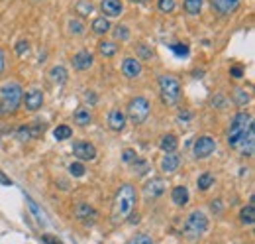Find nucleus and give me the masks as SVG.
I'll use <instances>...</instances> for the list:
<instances>
[{
  "mask_svg": "<svg viewBox=\"0 0 255 244\" xmlns=\"http://www.w3.org/2000/svg\"><path fill=\"white\" fill-rule=\"evenodd\" d=\"M226 142L230 148L237 150L241 156H253L255 150V126L251 114L239 110L234 114L230 126L226 130Z\"/></svg>",
  "mask_w": 255,
  "mask_h": 244,
  "instance_id": "obj_1",
  "label": "nucleus"
},
{
  "mask_svg": "<svg viewBox=\"0 0 255 244\" xmlns=\"http://www.w3.org/2000/svg\"><path fill=\"white\" fill-rule=\"evenodd\" d=\"M136 203H138V189L132 185V183H124L120 185V189L116 191L114 195V201H112V213H110V220L112 224H122L128 220L136 209Z\"/></svg>",
  "mask_w": 255,
  "mask_h": 244,
  "instance_id": "obj_2",
  "label": "nucleus"
},
{
  "mask_svg": "<svg viewBox=\"0 0 255 244\" xmlns=\"http://www.w3.org/2000/svg\"><path fill=\"white\" fill-rule=\"evenodd\" d=\"M22 97L24 89L18 81L6 79L0 83V112L4 114H14L22 106Z\"/></svg>",
  "mask_w": 255,
  "mask_h": 244,
  "instance_id": "obj_3",
  "label": "nucleus"
},
{
  "mask_svg": "<svg viewBox=\"0 0 255 244\" xmlns=\"http://www.w3.org/2000/svg\"><path fill=\"white\" fill-rule=\"evenodd\" d=\"M159 85V97L165 106H177L181 100V81L175 75H161L157 79Z\"/></svg>",
  "mask_w": 255,
  "mask_h": 244,
  "instance_id": "obj_4",
  "label": "nucleus"
},
{
  "mask_svg": "<svg viewBox=\"0 0 255 244\" xmlns=\"http://www.w3.org/2000/svg\"><path fill=\"white\" fill-rule=\"evenodd\" d=\"M149 114H151V102L146 97L138 95V97L130 98L128 108H126V120H130L136 126H142L144 122L149 118Z\"/></svg>",
  "mask_w": 255,
  "mask_h": 244,
  "instance_id": "obj_5",
  "label": "nucleus"
},
{
  "mask_svg": "<svg viewBox=\"0 0 255 244\" xmlns=\"http://www.w3.org/2000/svg\"><path fill=\"white\" fill-rule=\"evenodd\" d=\"M208 230V217L202 213V211H191L185 219V226H183V232L187 238L191 240H196L200 236H204Z\"/></svg>",
  "mask_w": 255,
  "mask_h": 244,
  "instance_id": "obj_6",
  "label": "nucleus"
},
{
  "mask_svg": "<svg viewBox=\"0 0 255 244\" xmlns=\"http://www.w3.org/2000/svg\"><path fill=\"white\" fill-rule=\"evenodd\" d=\"M216 152V140L212 136H198L192 144V156L196 160H206L208 156H212Z\"/></svg>",
  "mask_w": 255,
  "mask_h": 244,
  "instance_id": "obj_7",
  "label": "nucleus"
},
{
  "mask_svg": "<svg viewBox=\"0 0 255 244\" xmlns=\"http://www.w3.org/2000/svg\"><path fill=\"white\" fill-rule=\"evenodd\" d=\"M73 213H75V219L83 226H92L96 222V219H98V211L92 205H88V203H77Z\"/></svg>",
  "mask_w": 255,
  "mask_h": 244,
  "instance_id": "obj_8",
  "label": "nucleus"
},
{
  "mask_svg": "<svg viewBox=\"0 0 255 244\" xmlns=\"http://www.w3.org/2000/svg\"><path fill=\"white\" fill-rule=\"evenodd\" d=\"M22 106L28 110V112H36L43 106V93L38 89V87H32L24 93L22 97Z\"/></svg>",
  "mask_w": 255,
  "mask_h": 244,
  "instance_id": "obj_9",
  "label": "nucleus"
},
{
  "mask_svg": "<svg viewBox=\"0 0 255 244\" xmlns=\"http://www.w3.org/2000/svg\"><path fill=\"white\" fill-rule=\"evenodd\" d=\"M73 154H75L81 162H92V160L96 158V148H94V144H90V142L79 140V142H73Z\"/></svg>",
  "mask_w": 255,
  "mask_h": 244,
  "instance_id": "obj_10",
  "label": "nucleus"
},
{
  "mask_svg": "<svg viewBox=\"0 0 255 244\" xmlns=\"http://www.w3.org/2000/svg\"><path fill=\"white\" fill-rule=\"evenodd\" d=\"M142 71H144V67L138 57H126L122 61V75L126 79H138L142 75Z\"/></svg>",
  "mask_w": 255,
  "mask_h": 244,
  "instance_id": "obj_11",
  "label": "nucleus"
},
{
  "mask_svg": "<svg viewBox=\"0 0 255 244\" xmlns=\"http://www.w3.org/2000/svg\"><path fill=\"white\" fill-rule=\"evenodd\" d=\"M126 114H124V110H120V108H112L110 112H108V128L110 130H114V132H122L124 130V126H126Z\"/></svg>",
  "mask_w": 255,
  "mask_h": 244,
  "instance_id": "obj_12",
  "label": "nucleus"
},
{
  "mask_svg": "<svg viewBox=\"0 0 255 244\" xmlns=\"http://www.w3.org/2000/svg\"><path fill=\"white\" fill-rule=\"evenodd\" d=\"M71 63H73V67H75L77 71H86V69H90V67H92L94 57H92V53H90V51L83 49V51H79V53H75V55H73Z\"/></svg>",
  "mask_w": 255,
  "mask_h": 244,
  "instance_id": "obj_13",
  "label": "nucleus"
},
{
  "mask_svg": "<svg viewBox=\"0 0 255 244\" xmlns=\"http://www.w3.org/2000/svg\"><path fill=\"white\" fill-rule=\"evenodd\" d=\"M100 10H102L104 18H114L124 12V4H122V0H102Z\"/></svg>",
  "mask_w": 255,
  "mask_h": 244,
  "instance_id": "obj_14",
  "label": "nucleus"
},
{
  "mask_svg": "<svg viewBox=\"0 0 255 244\" xmlns=\"http://www.w3.org/2000/svg\"><path fill=\"white\" fill-rule=\"evenodd\" d=\"M161 171L163 173H175L179 168H181V156L177 152H171V154H165L161 158V164H159Z\"/></svg>",
  "mask_w": 255,
  "mask_h": 244,
  "instance_id": "obj_15",
  "label": "nucleus"
},
{
  "mask_svg": "<svg viewBox=\"0 0 255 244\" xmlns=\"http://www.w3.org/2000/svg\"><path fill=\"white\" fill-rule=\"evenodd\" d=\"M144 193L146 197H151V199H157L165 193V181L163 179H151L144 185Z\"/></svg>",
  "mask_w": 255,
  "mask_h": 244,
  "instance_id": "obj_16",
  "label": "nucleus"
},
{
  "mask_svg": "<svg viewBox=\"0 0 255 244\" xmlns=\"http://www.w3.org/2000/svg\"><path fill=\"white\" fill-rule=\"evenodd\" d=\"M241 0H210V4L214 10H218L220 14H230L239 6Z\"/></svg>",
  "mask_w": 255,
  "mask_h": 244,
  "instance_id": "obj_17",
  "label": "nucleus"
},
{
  "mask_svg": "<svg viewBox=\"0 0 255 244\" xmlns=\"http://www.w3.org/2000/svg\"><path fill=\"white\" fill-rule=\"evenodd\" d=\"M171 199H173V203H175L177 207H185V205L189 203V199H191L189 189H187L185 185H177V187H173V191H171Z\"/></svg>",
  "mask_w": 255,
  "mask_h": 244,
  "instance_id": "obj_18",
  "label": "nucleus"
},
{
  "mask_svg": "<svg viewBox=\"0 0 255 244\" xmlns=\"http://www.w3.org/2000/svg\"><path fill=\"white\" fill-rule=\"evenodd\" d=\"M239 220H241V224H245V226H251V224L255 222V207H253V197H251V201H249L245 207H241V211H239Z\"/></svg>",
  "mask_w": 255,
  "mask_h": 244,
  "instance_id": "obj_19",
  "label": "nucleus"
},
{
  "mask_svg": "<svg viewBox=\"0 0 255 244\" xmlns=\"http://www.w3.org/2000/svg\"><path fill=\"white\" fill-rule=\"evenodd\" d=\"M73 120H75V124H77V126H88L90 122H92V112H90L86 106H81V108L75 110Z\"/></svg>",
  "mask_w": 255,
  "mask_h": 244,
  "instance_id": "obj_20",
  "label": "nucleus"
},
{
  "mask_svg": "<svg viewBox=\"0 0 255 244\" xmlns=\"http://www.w3.org/2000/svg\"><path fill=\"white\" fill-rule=\"evenodd\" d=\"M177 146H179V140H177V136H175V134H163V136H161V140H159V148H161L165 154L175 152V150H177Z\"/></svg>",
  "mask_w": 255,
  "mask_h": 244,
  "instance_id": "obj_21",
  "label": "nucleus"
},
{
  "mask_svg": "<svg viewBox=\"0 0 255 244\" xmlns=\"http://www.w3.org/2000/svg\"><path fill=\"white\" fill-rule=\"evenodd\" d=\"M90 30H92L96 36H104V34H108V32H110V22H108V18H104V16L94 18Z\"/></svg>",
  "mask_w": 255,
  "mask_h": 244,
  "instance_id": "obj_22",
  "label": "nucleus"
},
{
  "mask_svg": "<svg viewBox=\"0 0 255 244\" xmlns=\"http://www.w3.org/2000/svg\"><path fill=\"white\" fill-rule=\"evenodd\" d=\"M98 53L102 55V57H114L116 53H118V44L116 42H100L98 44Z\"/></svg>",
  "mask_w": 255,
  "mask_h": 244,
  "instance_id": "obj_23",
  "label": "nucleus"
},
{
  "mask_svg": "<svg viewBox=\"0 0 255 244\" xmlns=\"http://www.w3.org/2000/svg\"><path fill=\"white\" fill-rule=\"evenodd\" d=\"M67 71H65V67H61V65H55V67H51L49 69V79H51V83H57V85H61V83H65L67 81Z\"/></svg>",
  "mask_w": 255,
  "mask_h": 244,
  "instance_id": "obj_24",
  "label": "nucleus"
},
{
  "mask_svg": "<svg viewBox=\"0 0 255 244\" xmlns=\"http://www.w3.org/2000/svg\"><path fill=\"white\" fill-rule=\"evenodd\" d=\"M26 128H28V136L30 138H42V134L45 132L47 124H45V122H42V120H36V122H32V124H28Z\"/></svg>",
  "mask_w": 255,
  "mask_h": 244,
  "instance_id": "obj_25",
  "label": "nucleus"
},
{
  "mask_svg": "<svg viewBox=\"0 0 255 244\" xmlns=\"http://www.w3.org/2000/svg\"><path fill=\"white\" fill-rule=\"evenodd\" d=\"M202 2H204V0H185V12L191 14V16L200 14V10H202Z\"/></svg>",
  "mask_w": 255,
  "mask_h": 244,
  "instance_id": "obj_26",
  "label": "nucleus"
},
{
  "mask_svg": "<svg viewBox=\"0 0 255 244\" xmlns=\"http://www.w3.org/2000/svg\"><path fill=\"white\" fill-rule=\"evenodd\" d=\"M53 136H55V140L63 142V140H69V138L73 136V130H71V126H67V124H59V126L53 130Z\"/></svg>",
  "mask_w": 255,
  "mask_h": 244,
  "instance_id": "obj_27",
  "label": "nucleus"
},
{
  "mask_svg": "<svg viewBox=\"0 0 255 244\" xmlns=\"http://www.w3.org/2000/svg\"><path fill=\"white\" fill-rule=\"evenodd\" d=\"M126 244H155V242H153L151 234H148V232H138V234H134L130 240H128Z\"/></svg>",
  "mask_w": 255,
  "mask_h": 244,
  "instance_id": "obj_28",
  "label": "nucleus"
},
{
  "mask_svg": "<svg viewBox=\"0 0 255 244\" xmlns=\"http://www.w3.org/2000/svg\"><path fill=\"white\" fill-rule=\"evenodd\" d=\"M75 10L79 12V16H88L94 12V6L92 2H88V0H79V2L75 4Z\"/></svg>",
  "mask_w": 255,
  "mask_h": 244,
  "instance_id": "obj_29",
  "label": "nucleus"
},
{
  "mask_svg": "<svg viewBox=\"0 0 255 244\" xmlns=\"http://www.w3.org/2000/svg\"><path fill=\"white\" fill-rule=\"evenodd\" d=\"M212 183H214V175L212 173H202L200 177H198V181H196V187L200 189V191H206V189H210L212 187Z\"/></svg>",
  "mask_w": 255,
  "mask_h": 244,
  "instance_id": "obj_30",
  "label": "nucleus"
},
{
  "mask_svg": "<svg viewBox=\"0 0 255 244\" xmlns=\"http://www.w3.org/2000/svg\"><path fill=\"white\" fill-rule=\"evenodd\" d=\"M234 102H235L237 106H245V104L249 102V95H247L243 89L237 87V89L234 91Z\"/></svg>",
  "mask_w": 255,
  "mask_h": 244,
  "instance_id": "obj_31",
  "label": "nucleus"
},
{
  "mask_svg": "<svg viewBox=\"0 0 255 244\" xmlns=\"http://www.w3.org/2000/svg\"><path fill=\"white\" fill-rule=\"evenodd\" d=\"M112 34H114V40H120V42H128V40H130V30H128L126 26H116Z\"/></svg>",
  "mask_w": 255,
  "mask_h": 244,
  "instance_id": "obj_32",
  "label": "nucleus"
},
{
  "mask_svg": "<svg viewBox=\"0 0 255 244\" xmlns=\"http://www.w3.org/2000/svg\"><path fill=\"white\" fill-rule=\"evenodd\" d=\"M136 53H138V57H140V59H144V61H149V59L153 57L151 48H148L146 44H140V46L136 48Z\"/></svg>",
  "mask_w": 255,
  "mask_h": 244,
  "instance_id": "obj_33",
  "label": "nucleus"
},
{
  "mask_svg": "<svg viewBox=\"0 0 255 244\" xmlns=\"http://www.w3.org/2000/svg\"><path fill=\"white\" fill-rule=\"evenodd\" d=\"M67 24H69V32H71L73 36H79V34L85 32V24H83L81 20H73V18H71Z\"/></svg>",
  "mask_w": 255,
  "mask_h": 244,
  "instance_id": "obj_34",
  "label": "nucleus"
},
{
  "mask_svg": "<svg viewBox=\"0 0 255 244\" xmlns=\"http://www.w3.org/2000/svg\"><path fill=\"white\" fill-rule=\"evenodd\" d=\"M175 0H157V8L161 10V12H165V14H169V12H173L175 10Z\"/></svg>",
  "mask_w": 255,
  "mask_h": 244,
  "instance_id": "obj_35",
  "label": "nucleus"
},
{
  "mask_svg": "<svg viewBox=\"0 0 255 244\" xmlns=\"http://www.w3.org/2000/svg\"><path fill=\"white\" fill-rule=\"evenodd\" d=\"M69 171H71V175H75V177H83L85 175V166L81 164V162H73L71 166H69Z\"/></svg>",
  "mask_w": 255,
  "mask_h": 244,
  "instance_id": "obj_36",
  "label": "nucleus"
},
{
  "mask_svg": "<svg viewBox=\"0 0 255 244\" xmlns=\"http://www.w3.org/2000/svg\"><path fill=\"white\" fill-rule=\"evenodd\" d=\"M228 104H230V100H228L224 95H216V97L212 98V106H216V108H220V110L226 108Z\"/></svg>",
  "mask_w": 255,
  "mask_h": 244,
  "instance_id": "obj_37",
  "label": "nucleus"
},
{
  "mask_svg": "<svg viewBox=\"0 0 255 244\" xmlns=\"http://www.w3.org/2000/svg\"><path fill=\"white\" fill-rule=\"evenodd\" d=\"M138 158V154H136V150H132V148H128V150H124V154H122V160L126 162V164H130V162H134Z\"/></svg>",
  "mask_w": 255,
  "mask_h": 244,
  "instance_id": "obj_38",
  "label": "nucleus"
},
{
  "mask_svg": "<svg viewBox=\"0 0 255 244\" xmlns=\"http://www.w3.org/2000/svg\"><path fill=\"white\" fill-rule=\"evenodd\" d=\"M30 51V44L26 42V40H20L18 44H16V53L18 55H24V53H28Z\"/></svg>",
  "mask_w": 255,
  "mask_h": 244,
  "instance_id": "obj_39",
  "label": "nucleus"
},
{
  "mask_svg": "<svg viewBox=\"0 0 255 244\" xmlns=\"http://www.w3.org/2000/svg\"><path fill=\"white\" fill-rule=\"evenodd\" d=\"M171 49H173L179 57H187V55H189V48H187V46H183V44H175Z\"/></svg>",
  "mask_w": 255,
  "mask_h": 244,
  "instance_id": "obj_40",
  "label": "nucleus"
},
{
  "mask_svg": "<svg viewBox=\"0 0 255 244\" xmlns=\"http://www.w3.org/2000/svg\"><path fill=\"white\" fill-rule=\"evenodd\" d=\"M230 75H232L234 79H241V77H243V67H241V65L230 67Z\"/></svg>",
  "mask_w": 255,
  "mask_h": 244,
  "instance_id": "obj_41",
  "label": "nucleus"
},
{
  "mask_svg": "<svg viewBox=\"0 0 255 244\" xmlns=\"http://www.w3.org/2000/svg\"><path fill=\"white\" fill-rule=\"evenodd\" d=\"M42 240H43L45 244H63L57 236H51V234H43V236H42Z\"/></svg>",
  "mask_w": 255,
  "mask_h": 244,
  "instance_id": "obj_42",
  "label": "nucleus"
},
{
  "mask_svg": "<svg viewBox=\"0 0 255 244\" xmlns=\"http://www.w3.org/2000/svg\"><path fill=\"white\" fill-rule=\"evenodd\" d=\"M4 69H6V55H4V49L0 48V75L4 73Z\"/></svg>",
  "mask_w": 255,
  "mask_h": 244,
  "instance_id": "obj_43",
  "label": "nucleus"
},
{
  "mask_svg": "<svg viewBox=\"0 0 255 244\" xmlns=\"http://www.w3.org/2000/svg\"><path fill=\"white\" fill-rule=\"evenodd\" d=\"M210 209H212L214 213H220V211H222V203H220V199H218V201H212V203H210Z\"/></svg>",
  "mask_w": 255,
  "mask_h": 244,
  "instance_id": "obj_44",
  "label": "nucleus"
},
{
  "mask_svg": "<svg viewBox=\"0 0 255 244\" xmlns=\"http://www.w3.org/2000/svg\"><path fill=\"white\" fill-rule=\"evenodd\" d=\"M85 98H86V102H96V95L94 93H85Z\"/></svg>",
  "mask_w": 255,
  "mask_h": 244,
  "instance_id": "obj_45",
  "label": "nucleus"
},
{
  "mask_svg": "<svg viewBox=\"0 0 255 244\" xmlns=\"http://www.w3.org/2000/svg\"><path fill=\"white\" fill-rule=\"evenodd\" d=\"M185 118H191V112H181V114H179V120H181V122H185Z\"/></svg>",
  "mask_w": 255,
  "mask_h": 244,
  "instance_id": "obj_46",
  "label": "nucleus"
},
{
  "mask_svg": "<svg viewBox=\"0 0 255 244\" xmlns=\"http://www.w3.org/2000/svg\"><path fill=\"white\" fill-rule=\"evenodd\" d=\"M132 2H146V0H132Z\"/></svg>",
  "mask_w": 255,
  "mask_h": 244,
  "instance_id": "obj_47",
  "label": "nucleus"
},
{
  "mask_svg": "<svg viewBox=\"0 0 255 244\" xmlns=\"http://www.w3.org/2000/svg\"><path fill=\"white\" fill-rule=\"evenodd\" d=\"M0 114H2V112H0Z\"/></svg>",
  "mask_w": 255,
  "mask_h": 244,
  "instance_id": "obj_48",
  "label": "nucleus"
}]
</instances>
